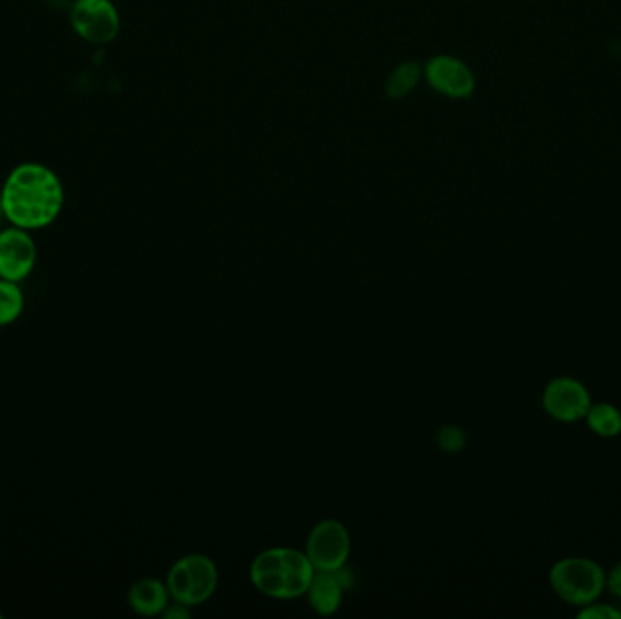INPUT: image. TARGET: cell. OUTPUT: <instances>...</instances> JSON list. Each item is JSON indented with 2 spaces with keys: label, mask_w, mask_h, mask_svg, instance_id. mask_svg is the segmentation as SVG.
<instances>
[{
  "label": "cell",
  "mask_w": 621,
  "mask_h": 619,
  "mask_svg": "<svg viewBox=\"0 0 621 619\" xmlns=\"http://www.w3.org/2000/svg\"><path fill=\"white\" fill-rule=\"evenodd\" d=\"M4 215V213H2V202H0V216Z\"/></svg>",
  "instance_id": "19"
},
{
  "label": "cell",
  "mask_w": 621,
  "mask_h": 619,
  "mask_svg": "<svg viewBox=\"0 0 621 619\" xmlns=\"http://www.w3.org/2000/svg\"><path fill=\"white\" fill-rule=\"evenodd\" d=\"M306 554L316 571L335 572L346 567L351 554L348 529L337 520L315 525L307 538Z\"/></svg>",
  "instance_id": "6"
},
{
  "label": "cell",
  "mask_w": 621,
  "mask_h": 619,
  "mask_svg": "<svg viewBox=\"0 0 621 619\" xmlns=\"http://www.w3.org/2000/svg\"><path fill=\"white\" fill-rule=\"evenodd\" d=\"M169 598L171 594H169L168 585L157 577L138 579L133 583L127 593V604L132 607L133 612L148 616V618L163 615V610L168 609Z\"/></svg>",
  "instance_id": "10"
},
{
  "label": "cell",
  "mask_w": 621,
  "mask_h": 619,
  "mask_svg": "<svg viewBox=\"0 0 621 619\" xmlns=\"http://www.w3.org/2000/svg\"><path fill=\"white\" fill-rule=\"evenodd\" d=\"M190 607L184 604H179L174 601L173 605H168V609L163 610V618L168 619H185L190 618Z\"/></svg>",
  "instance_id": "18"
},
{
  "label": "cell",
  "mask_w": 621,
  "mask_h": 619,
  "mask_svg": "<svg viewBox=\"0 0 621 619\" xmlns=\"http://www.w3.org/2000/svg\"><path fill=\"white\" fill-rule=\"evenodd\" d=\"M426 74L432 88L443 95L451 99H467L473 95V74L459 58H432L431 63L427 64Z\"/></svg>",
  "instance_id": "9"
},
{
  "label": "cell",
  "mask_w": 621,
  "mask_h": 619,
  "mask_svg": "<svg viewBox=\"0 0 621 619\" xmlns=\"http://www.w3.org/2000/svg\"><path fill=\"white\" fill-rule=\"evenodd\" d=\"M69 22L80 38L97 46L115 41L121 30L118 11L111 0H75Z\"/></svg>",
  "instance_id": "5"
},
{
  "label": "cell",
  "mask_w": 621,
  "mask_h": 619,
  "mask_svg": "<svg viewBox=\"0 0 621 619\" xmlns=\"http://www.w3.org/2000/svg\"><path fill=\"white\" fill-rule=\"evenodd\" d=\"M169 594L173 601L188 605H202L213 596L218 585V571L215 563L202 554H190L180 558L169 569L168 579Z\"/></svg>",
  "instance_id": "4"
},
{
  "label": "cell",
  "mask_w": 621,
  "mask_h": 619,
  "mask_svg": "<svg viewBox=\"0 0 621 619\" xmlns=\"http://www.w3.org/2000/svg\"><path fill=\"white\" fill-rule=\"evenodd\" d=\"M585 420L589 429L601 438H617L621 435V413L614 405L606 402L590 405Z\"/></svg>",
  "instance_id": "12"
},
{
  "label": "cell",
  "mask_w": 621,
  "mask_h": 619,
  "mask_svg": "<svg viewBox=\"0 0 621 619\" xmlns=\"http://www.w3.org/2000/svg\"><path fill=\"white\" fill-rule=\"evenodd\" d=\"M543 409L553 420L576 424L585 420L592 399L584 383L569 376L551 380L542 396Z\"/></svg>",
  "instance_id": "7"
},
{
  "label": "cell",
  "mask_w": 621,
  "mask_h": 619,
  "mask_svg": "<svg viewBox=\"0 0 621 619\" xmlns=\"http://www.w3.org/2000/svg\"><path fill=\"white\" fill-rule=\"evenodd\" d=\"M30 233L15 226L0 232V279L21 284L33 273L37 246Z\"/></svg>",
  "instance_id": "8"
},
{
  "label": "cell",
  "mask_w": 621,
  "mask_h": 619,
  "mask_svg": "<svg viewBox=\"0 0 621 619\" xmlns=\"http://www.w3.org/2000/svg\"><path fill=\"white\" fill-rule=\"evenodd\" d=\"M467 435L459 426H445L437 432V446L445 452L464 451Z\"/></svg>",
  "instance_id": "15"
},
{
  "label": "cell",
  "mask_w": 621,
  "mask_h": 619,
  "mask_svg": "<svg viewBox=\"0 0 621 619\" xmlns=\"http://www.w3.org/2000/svg\"><path fill=\"white\" fill-rule=\"evenodd\" d=\"M606 577L600 563L578 556L560 560L549 572V582L556 596L574 607L598 601L606 590Z\"/></svg>",
  "instance_id": "3"
},
{
  "label": "cell",
  "mask_w": 621,
  "mask_h": 619,
  "mask_svg": "<svg viewBox=\"0 0 621 619\" xmlns=\"http://www.w3.org/2000/svg\"><path fill=\"white\" fill-rule=\"evenodd\" d=\"M316 569L306 552L274 547L260 552L251 565V582L260 593L274 599H293L307 594Z\"/></svg>",
  "instance_id": "2"
},
{
  "label": "cell",
  "mask_w": 621,
  "mask_h": 619,
  "mask_svg": "<svg viewBox=\"0 0 621 619\" xmlns=\"http://www.w3.org/2000/svg\"><path fill=\"white\" fill-rule=\"evenodd\" d=\"M418 79H420V69H418L416 64H402L400 68L391 75L387 93L393 99H402V97H406L415 88Z\"/></svg>",
  "instance_id": "14"
},
{
  "label": "cell",
  "mask_w": 621,
  "mask_h": 619,
  "mask_svg": "<svg viewBox=\"0 0 621 619\" xmlns=\"http://www.w3.org/2000/svg\"><path fill=\"white\" fill-rule=\"evenodd\" d=\"M24 311V291L19 282L0 279V327L11 326Z\"/></svg>",
  "instance_id": "13"
},
{
  "label": "cell",
  "mask_w": 621,
  "mask_h": 619,
  "mask_svg": "<svg viewBox=\"0 0 621 619\" xmlns=\"http://www.w3.org/2000/svg\"><path fill=\"white\" fill-rule=\"evenodd\" d=\"M2 213L11 226L37 232L52 226L64 207V188L57 173L43 164L16 166L0 191Z\"/></svg>",
  "instance_id": "1"
},
{
  "label": "cell",
  "mask_w": 621,
  "mask_h": 619,
  "mask_svg": "<svg viewBox=\"0 0 621 619\" xmlns=\"http://www.w3.org/2000/svg\"><path fill=\"white\" fill-rule=\"evenodd\" d=\"M0 618H2V615H0Z\"/></svg>",
  "instance_id": "20"
},
{
  "label": "cell",
  "mask_w": 621,
  "mask_h": 619,
  "mask_svg": "<svg viewBox=\"0 0 621 619\" xmlns=\"http://www.w3.org/2000/svg\"><path fill=\"white\" fill-rule=\"evenodd\" d=\"M342 593V583L338 579L337 572L316 571L307 588V598L316 615L331 616L340 609Z\"/></svg>",
  "instance_id": "11"
},
{
  "label": "cell",
  "mask_w": 621,
  "mask_h": 619,
  "mask_svg": "<svg viewBox=\"0 0 621 619\" xmlns=\"http://www.w3.org/2000/svg\"><path fill=\"white\" fill-rule=\"evenodd\" d=\"M606 588L612 596L621 599V563L612 569L606 577Z\"/></svg>",
  "instance_id": "17"
},
{
  "label": "cell",
  "mask_w": 621,
  "mask_h": 619,
  "mask_svg": "<svg viewBox=\"0 0 621 619\" xmlns=\"http://www.w3.org/2000/svg\"><path fill=\"white\" fill-rule=\"evenodd\" d=\"M579 619H621V610L617 607L607 604H592L585 605L578 612Z\"/></svg>",
  "instance_id": "16"
}]
</instances>
